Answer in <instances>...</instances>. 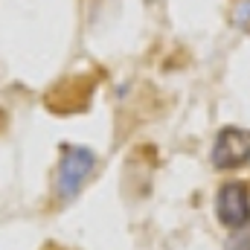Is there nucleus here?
<instances>
[{
  "label": "nucleus",
  "instance_id": "nucleus-3",
  "mask_svg": "<svg viewBox=\"0 0 250 250\" xmlns=\"http://www.w3.org/2000/svg\"><path fill=\"white\" fill-rule=\"evenodd\" d=\"M215 215L224 227L236 230L250 221V189L242 181L224 184L215 195Z\"/></svg>",
  "mask_w": 250,
  "mask_h": 250
},
{
  "label": "nucleus",
  "instance_id": "nucleus-5",
  "mask_svg": "<svg viewBox=\"0 0 250 250\" xmlns=\"http://www.w3.org/2000/svg\"><path fill=\"white\" fill-rule=\"evenodd\" d=\"M236 23L250 32V0H242V3L236 6Z\"/></svg>",
  "mask_w": 250,
  "mask_h": 250
},
{
  "label": "nucleus",
  "instance_id": "nucleus-2",
  "mask_svg": "<svg viewBox=\"0 0 250 250\" xmlns=\"http://www.w3.org/2000/svg\"><path fill=\"white\" fill-rule=\"evenodd\" d=\"M209 160L221 172H236V169L248 166L250 163V131L248 128H239V125L221 128L215 143H212Z\"/></svg>",
  "mask_w": 250,
  "mask_h": 250
},
{
  "label": "nucleus",
  "instance_id": "nucleus-4",
  "mask_svg": "<svg viewBox=\"0 0 250 250\" xmlns=\"http://www.w3.org/2000/svg\"><path fill=\"white\" fill-rule=\"evenodd\" d=\"M224 250H250V221L233 230V236L227 239V248Z\"/></svg>",
  "mask_w": 250,
  "mask_h": 250
},
{
  "label": "nucleus",
  "instance_id": "nucleus-1",
  "mask_svg": "<svg viewBox=\"0 0 250 250\" xmlns=\"http://www.w3.org/2000/svg\"><path fill=\"white\" fill-rule=\"evenodd\" d=\"M96 169V154L87 146H64L62 160H59V172H56V195L59 201H73L82 187L87 184V178Z\"/></svg>",
  "mask_w": 250,
  "mask_h": 250
}]
</instances>
